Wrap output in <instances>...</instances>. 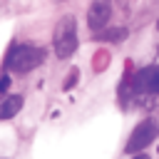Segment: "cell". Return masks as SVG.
I'll list each match as a JSON object with an SVG mask.
<instances>
[{
	"instance_id": "obj_5",
	"label": "cell",
	"mask_w": 159,
	"mask_h": 159,
	"mask_svg": "<svg viewBox=\"0 0 159 159\" xmlns=\"http://www.w3.org/2000/svg\"><path fill=\"white\" fill-rule=\"evenodd\" d=\"M109 15H112V2L109 0H92V5L87 10V25H89V30L99 32L109 22Z\"/></svg>"
},
{
	"instance_id": "obj_7",
	"label": "cell",
	"mask_w": 159,
	"mask_h": 159,
	"mask_svg": "<svg viewBox=\"0 0 159 159\" xmlns=\"http://www.w3.org/2000/svg\"><path fill=\"white\" fill-rule=\"evenodd\" d=\"M124 37H127L124 27H114V30H107L104 35H99V40H112V42H122Z\"/></svg>"
},
{
	"instance_id": "obj_6",
	"label": "cell",
	"mask_w": 159,
	"mask_h": 159,
	"mask_svg": "<svg viewBox=\"0 0 159 159\" xmlns=\"http://www.w3.org/2000/svg\"><path fill=\"white\" fill-rule=\"evenodd\" d=\"M20 109H22V97H20V94H10V97H5V99L0 102V119H10V117H15Z\"/></svg>"
},
{
	"instance_id": "obj_9",
	"label": "cell",
	"mask_w": 159,
	"mask_h": 159,
	"mask_svg": "<svg viewBox=\"0 0 159 159\" xmlns=\"http://www.w3.org/2000/svg\"><path fill=\"white\" fill-rule=\"evenodd\" d=\"M10 82H12V80H10L7 75H0V92H7V87H10Z\"/></svg>"
},
{
	"instance_id": "obj_2",
	"label": "cell",
	"mask_w": 159,
	"mask_h": 159,
	"mask_svg": "<svg viewBox=\"0 0 159 159\" xmlns=\"http://www.w3.org/2000/svg\"><path fill=\"white\" fill-rule=\"evenodd\" d=\"M45 52L40 47H30V45H15L7 52V67L12 72H30L37 65H42Z\"/></svg>"
},
{
	"instance_id": "obj_11",
	"label": "cell",
	"mask_w": 159,
	"mask_h": 159,
	"mask_svg": "<svg viewBox=\"0 0 159 159\" xmlns=\"http://www.w3.org/2000/svg\"><path fill=\"white\" fill-rule=\"evenodd\" d=\"M157 27H159V22H157Z\"/></svg>"
},
{
	"instance_id": "obj_1",
	"label": "cell",
	"mask_w": 159,
	"mask_h": 159,
	"mask_svg": "<svg viewBox=\"0 0 159 159\" xmlns=\"http://www.w3.org/2000/svg\"><path fill=\"white\" fill-rule=\"evenodd\" d=\"M52 45H55V55H57L60 60H67V57L77 50V22H75L72 15L60 17V22L55 25Z\"/></svg>"
},
{
	"instance_id": "obj_4",
	"label": "cell",
	"mask_w": 159,
	"mask_h": 159,
	"mask_svg": "<svg viewBox=\"0 0 159 159\" xmlns=\"http://www.w3.org/2000/svg\"><path fill=\"white\" fill-rule=\"evenodd\" d=\"M134 92L139 94H159V65H152V67H144L134 75V82H132Z\"/></svg>"
},
{
	"instance_id": "obj_8",
	"label": "cell",
	"mask_w": 159,
	"mask_h": 159,
	"mask_svg": "<svg viewBox=\"0 0 159 159\" xmlns=\"http://www.w3.org/2000/svg\"><path fill=\"white\" fill-rule=\"evenodd\" d=\"M77 75H80V72H77V70H72V72L67 75V80H65V84H62V87H65V89L75 87V82H77Z\"/></svg>"
},
{
	"instance_id": "obj_3",
	"label": "cell",
	"mask_w": 159,
	"mask_h": 159,
	"mask_svg": "<svg viewBox=\"0 0 159 159\" xmlns=\"http://www.w3.org/2000/svg\"><path fill=\"white\" fill-rule=\"evenodd\" d=\"M157 132H159V127H157V122H154V119H144V122H139V124L132 129V134H129L127 152H129V154H137V152L147 149V147H149V142H152V139H157Z\"/></svg>"
},
{
	"instance_id": "obj_10",
	"label": "cell",
	"mask_w": 159,
	"mask_h": 159,
	"mask_svg": "<svg viewBox=\"0 0 159 159\" xmlns=\"http://www.w3.org/2000/svg\"><path fill=\"white\" fill-rule=\"evenodd\" d=\"M134 159H149V157H144V154H139V157H134Z\"/></svg>"
}]
</instances>
